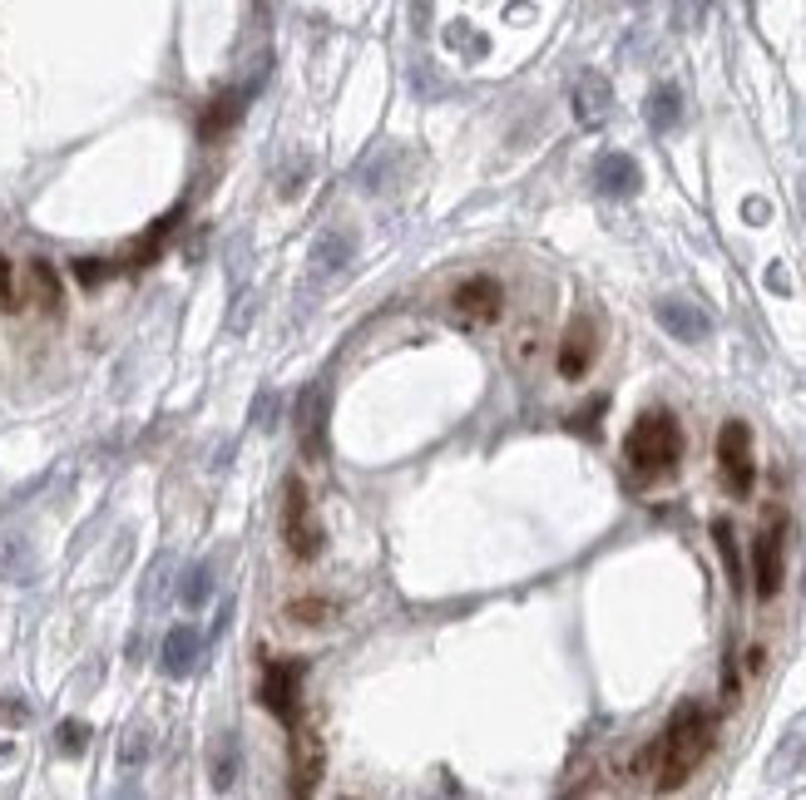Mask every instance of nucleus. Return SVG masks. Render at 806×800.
Returning a JSON list of instances; mask_svg holds the SVG:
<instances>
[{
  "mask_svg": "<svg viewBox=\"0 0 806 800\" xmlns=\"http://www.w3.org/2000/svg\"><path fill=\"white\" fill-rule=\"evenodd\" d=\"M712 737H718V722H712L708 706H703V702H683L673 716H668L663 737H658L654 747L638 756V771L654 776V790H677L693 771L703 766V761H708Z\"/></svg>",
  "mask_w": 806,
  "mask_h": 800,
  "instance_id": "f257e3e1",
  "label": "nucleus"
},
{
  "mask_svg": "<svg viewBox=\"0 0 806 800\" xmlns=\"http://www.w3.org/2000/svg\"><path fill=\"white\" fill-rule=\"evenodd\" d=\"M624 459L638 480L673 475L677 459H683V426H677L668 410H644L624 435Z\"/></svg>",
  "mask_w": 806,
  "mask_h": 800,
  "instance_id": "f03ea898",
  "label": "nucleus"
},
{
  "mask_svg": "<svg viewBox=\"0 0 806 800\" xmlns=\"http://www.w3.org/2000/svg\"><path fill=\"white\" fill-rule=\"evenodd\" d=\"M282 539H288V554L297 558V564H313L327 549V533H322V524H317L313 494H307L302 480H288V490H282Z\"/></svg>",
  "mask_w": 806,
  "mask_h": 800,
  "instance_id": "7ed1b4c3",
  "label": "nucleus"
},
{
  "mask_svg": "<svg viewBox=\"0 0 806 800\" xmlns=\"http://www.w3.org/2000/svg\"><path fill=\"white\" fill-rule=\"evenodd\" d=\"M302 682H307V662L297 657H268L258 682V706L272 712L282 726H297L302 716Z\"/></svg>",
  "mask_w": 806,
  "mask_h": 800,
  "instance_id": "20e7f679",
  "label": "nucleus"
},
{
  "mask_svg": "<svg viewBox=\"0 0 806 800\" xmlns=\"http://www.w3.org/2000/svg\"><path fill=\"white\" fill-rule=\"evenodd\" d=\"M718 470H722V484H728V494H737V500H747L757 484V459H753V430H747V420H728L718 435Z\"/></svg>",
  "mask_w": 806,
  "mask_h": 800,
  "instance_id": "39448f33",
  "label": "nucleus"
},
{
  "mask_svg": "<svg viewBox=\"0 0 806 800\" xmlns=\"http://www.w3.org/2000/svg\"><path fill=\"white\" fill-rule=\"evenodd\" d=\"M352 262H356V227H346V223L322 227L317 243H313V253H307V287L332 282L337 272H346Z\"/></svg>",
  "mask_w": 806,
  "mask_h": 800,
  "instance_id": "423d86ee",
  "label": "nucleus"
},
{
  "mask_svg": "<svg viewBox=\"0 0 806 800\" xmlns=\"http://www.w3.org/2000/svg\"><path fill=\"white\" fill-rule=\"evenodd\" d=\"M451 311L465 327H490V321H500V311H505V287L494 278H465L461 287L451 292Z\"/></svg>",
  "mask_w": 806,
  "mask_h": 800,
  "instance_id": "0eeeda50",
  "label": "nucleus"
},
{
  "mask_svg": "<svg viewBox=\"0 0 806 800\" xmlns=\"http://www.w3.org/2000/svg\"><path fill=\"white\" fill-rule=\"evenodd\" d=\"M786 533V519L782 514H772V519L762 524V533L753 539V578H757V598H777L782 593V539Z\"/></svg>",
  "mask_w": 806,
  "mask_h": 800,
  "instance_id": "6e6552de",
  "label": "nucleus"
},
{
  "mask_svg": "<svg viewBox=\"0 0 806 800\" xmlns=\"http://www.w3.org/2000/svg\"><path fill=\"white\" fill-rule=\"evenodd\" d=\"M654 317H658V327L673 336V342H708V331H712V317L698 307V301H683V297H668V301H658L654 307Z\"/></svg>",
  "mask_w": 806,
  "mask_h": 800,
  "instance_id": "1a4fd4ad",
  "label": "nucleus"
},
{
  "mask_svg": "<svg viewBox=\"0 0 806 800\" xmlns=\"http://www.w3.org/2000/svg\"><path fill=\"white\" fill-rule=\"evenodd\" d=\"M297 445L307 459L327 455V385L297 395Z\"/></svg>",
  "mask_w": 806,
  "mask_h": 800,
  "instance_id": "9d476101",
  "label": "nucleus"
},
{
  "mask_svg": "<svg viewBox=\"0 0 806 800\" xmlns=\"http://www.w3.org/2000/svg\"><path fill=\"white\" fill-rule=\"evenodd\" d=\"M594 356H599V331H594V317H574L570 331H564V342H560V376H564V381H579V376L594 366Z\"/></svg>",
  "mask_w": 806,
  "mask_h": 800,
  "instance_id": "9b49d317",
  "label": "nucleus"
},
{
  "mask_svg": "<svg viewBox=\"0 0 806 800\" xmlns=\"http://www.w3.org/2000/svg\"><path fill=\"white\" fill-rule=\"evenodd\" d=\"M322 766H327L322 737H317V731H307V726H292V790H297V796L317 790Z\"/></svg>",
  "mask_w": 806,
  "mask_h": 800,
  "instance_id": "f8f14e48",
  "label": "nucleus"
},
{
  "mask_svg": "<svg viewBox=\"0 0 806 800\" xmlns=\"http://www.w3.org/2000/svg\"><path fill=\"white\" fill-rule=\"evenodd\" d=\"M609 114H613V89H609V79H603L599 70H584V75L574 79V119H579L584 128H599Z\"/></svg>",
  "mask_w": 806,
  "mask_h": 800,
  "instance_id": "ddd939ff",
  "label": "nucleus"
},
{
  "mask_svg": "<svg viewBox=\"0 0 806 800\" xmlns=\"http://www.w3.org/2000/svg\"><path fill=\"white\" fill-rule=\"evenodd\" d=\"M638 183H644V173H638V163L628 159V153H599V163H594V188H599L603 198H634Z\"/></svg>",
  "mask_w": 806,
  "mask_h": 800,
  "instance_id": "4468645a",
  "label": "nucleus"
},
{
  "mask_svg": "<svg viewBox=\"0 0 806 800\" xmlns=\"http://www.w3.org/2000/svg\"><path fill=\"white\" fill-rule=\"evenodd\" d=\"M198 652H204V632H198L194 623L169 628V638H163V673H169V677H188L198 667Z\"/></svg>",
  "mask_w": 806,
  "mask_h": 800,
  "instance_id": "2eb2a0df",
  "label": "nucleus"
},
{
  "mask_svg": "<svg viewBox=\"0 0 806 800\" xmlns=\"http://www.w3.org/2000/svg\"><path fill=\"white\" fill-rule=\"evenodd\" d=\"M247 99H253V85H243V89H223V95H218L213 104L204 109V124H198V134H204V139H218V134H228V128H233L237 119H243Z\"/></svg>",
  "mask_w": 806,
  "mask_h": 800,
  "instance_id": "dca6fc26",
  "label": "nucleus"
},
{
  "mask_svg": "<svg viewBox=\"0 0 806 800\" xmlns=\"http://www.w3.org/2000/svg\"><path fill=\"white\" fill-rule=\"evenodd\" d=\"M648 128L654 134H673L677 124H683V95H677V85H658L654 95H648Z\"/></svg>",
  "mask_w": 806,
  "mask_h": 800,
  "instance_id": "f3484780",
  "label": "nucleus"
},
{
  "mask_svg": "<svg viewBox=\"0 0 806 800\" xmlns=\"http://www.w3.org/2000/svg\"><path fill=\"white\" fill-rule=\"evenodd\" d=\"M25 278H30V292H35V301H40L45 311H60L65 292H60V278H54V267L45 262V257H30V267H25Z\"/></svg>",
  "mask_w": 806,
  "mask_h": 800,
  "instance_id": "a211bd4d",
  "label": "nucleus"
},
{
  "mask_svg": "<svg viewBox=\"0 0 806 800\" xmlns=\"http://www.w3.org/2000/svg\"><path fill=\"white\" fill-rule=\"evenodd\" d=\"M712 544H718V554H722V568H728V583H732V593H742V554H737V533H732V524L728 519H712Z\"/></svg>",
  "mask_w": 806,
  "mask_h": 800,
  "instance_id": "6ab92c4d",
  "label": "nucleus"
},
{
  "mask_svg": "<svg viewBox=\"0 0 806 800\" xmlns=\"http://www.w3.org/2000/svg\"><path fill=\"white\" fill-rule=\"evenodd\" d=\"M208 598H213V564H194L188 578H183V588H179V603L188 613H198Z\"/></svg>",
  "mask_w": 806,
  "mask_h": 800,
  "instance_id": "aec40b11",
  "label": "nucleus"
},
{
  "mask_svg": "<svg viewBox=\"0 0 806 800\" xmlns=\"http://www.w3.org/2000/svg\"><path fill=\"white\" fill-rule=\"evenodd\" d=\"M183 218V208H173L169 218H159V223L149 227V237H139V243H134V253H130V267H149L154 257H159V247H163V237L173 233V223H179Z\"/></svg>",
  "mask_w": 806,
  "mask_h": 800,
  "instance_id": "412c9836",
  "label": "nucleus"
},
{
  "mask_svg": "<svg viewBox=\"0 0 806 800\" xmlns=\"http://www.w3.org/2000/svg\"><path fill=\"white\" fill-rule=\"evenodd\" d=\"M233 780H237V737L223 731V741H218V751H213V786L233 790Z\"/></svg>",
  "mask_w": 806,
  "mask_h": 800,
  "instance_id": "4be33fe9",
  "label": "nucleus"
},
{
  "mask_svg": "<svg viewBox=\"0 0 806 800\" xmlns=\"http://www.w3.org/2000/svg\"><path fill=\"white\" fill-rule=\"evenodd\" d=\"M327 613H332V603H322V598H307V603H292L288 618H292V623H307V628H317V623H327Z\"/></svg>",
  "mask_w": 806,
  "mask_h": 800,
  "instance_id": "5701e85b",
  "label": "nucleus"
},
{
  "mask_svg": "<svg viewBox=\"0 0 806 800\" xmlns=\"http://www.w3.org/2000/svg\"><path fill=\"white\" fill-rule=\"evenodd\" d=\"M89 747V726L85 722H60V751L65 756H80Z\"/></svg>",
  "mask_w": 806,
  "mask_h": 800,
  "instance_id": "b1692460",
  "label": "nucleus"
},
{
  "mask_svg": "<svg viewBox=\"0 0 806 800\" xmlns=\"http://www.w3.org/2000/svg\"><path fill=\"white\" fill-rule=\"evenodd\" d=\"M0 311H21V292H15V272L5 253H0Z\"/></svg>",
  "mask_w": 806,
  "mask_h": 800,
  "instance_id": "393cba45",
  "label": "nucleus"
},
{
  "mask_svg": "<svg viewBox=\"0 0 806 800\" xmlns=\"http://www.w3.org/2000/svg\"><path fill=\"white\" fill-rule=\"evenodd\" d=\"M75 278L85 282V287H99L105 278H114V267L99 262V257H80V262H75Z\"/></svg>",
  "mask_w": 806,
  "mask_h": 800,
  "instance_id": "a878e982",
  "label": "nucleus"
},
{
  "mask_svg": "<svg viewBox=\"0 0 806 800\" xmlns=\"http://www.w3.org/2000/svg\"><path fill=\"white\" fill-rule=\"evenodd\" d=\"M278 406H282V401H278V391H268V395H262V401H258V410H253V416H258V426H262V430H272V426H278Z\"/></svg>",
  "mask_w": 806,
  "mask_h": 800,
  "instance_id": "bb28decb",
  "label": "nucleus"
},
{
  "mask_svg": "<svg viewBox=\"0 0 806 800\" xmlns=\"http://www.w3.org/2000/svg\"><path fill=\"white\" fill-rule=\"evenodd\" d=\"M144 756H149V737H144V731H134V737L124 741V766H139Z\"/></svg>",
  "mask_w": 806,
  "mask_h": 800,
  "instance_id": "cd10ccee",
  "label": "nucleus"
},
{
  "mask_svg": "<svg viewBox=\"0 0 806 800\" xmlns=\"http://www.w3.org/2000/svg\"><path fill=\"white\" fill-rule=\"evenodd\" d=\"M693 21H698V0H677V15H673V25H677V30H688Z\"/></svg>",
  "mask_w": 806,
  "mask_h": 800,
  "instance_id": "c85d7f7f",
  "label": "nucleus"
},
{
  "mask_svg": "<svg viewBox=\"0 0 806 800\" xmlns=\"http://www.w3.org/2000/svg\"><path fill=\"white\" fill-rule=\"evenodd\" d=\"M25 716L30 712H25L21 702H0V722H25Z\"/></svg>",
  "mask_w": 806,
  "mask_h": 800,
  "instance_id": "c756f323",
  "label": "nucleus"
},
{
  "mask_svg": "<svg viewBox=\"0 0 806 800\" xmlns=\"http://www.w3.org/2000/svg\"><path fill=\"white\" fill-rule=\"evenodd\" d=\"M634 5H648V0H634Z\"/></svg>",
  "mask_w": 806,
  "mask_h": 800,
  "instance_id": "7c9ffc66",
  "label": "nucleus"
}]
</instances>
